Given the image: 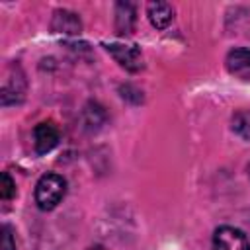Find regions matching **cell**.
<instances>
[{"instance_id":"12","label":"cell","mask_w":250,"mask_h":250,"mask_svg":"<svg viewBox=\"0 0 250 250\" xmlns=\"http://www.w3.org/2000/svg\"><path fill=\"white\" fill-rule=\"evenodd\" d=\"M90 250H104V248H102V246H92Z\"/></svg>"},{"instance_id":"5","label":"cell","mask_w":250,"mask_h":250,"mask_svg":"<svg viewBox=\"0 0 250 250\" xmlns=\"http://www.w3.org/2000/svg\"><path fill=\"white\" fill-rule=\"evenodd\" d=\"M227 70L242 80H250V49H244V47H238V49H232L229 51L227 59Z\"/></svg>"},{"instance_id":"3","label":"cell","mask_w":250,"mask_h":250,"mask_svg":"<svg viewBox=\"0 0 250 250\" xmlns=\"http://www.w3.org/2000/svg\"><path fill=\"white\" fill-rule=\"evenodd\" d=\"M59 139H61V133H59L57 125L51 123V121L37 123L35 129H33V146H35L37 154L51 152L59 145Z\"/></svg>"},{"instance_id":"1","label":"cell","mask_w":250,"mask_h":250,"mask_svg":"<svg viewBox=\"0 0 250 250\" xmlns=\"http://www.w3.org/2000/svg\"><path fill=\"white\" fill-rule=\"evenodd\" d=\"M66 193V180L59 174H45L35 186V203L41 211L55 209Z\"/></svg>"},{"instance_id":"8","label":"cell","mask_w":250,"mask_h":250,"mask_svg":"<svg viewBox=\"0 0 250 250\" xmlns=\"http://www.w3.org/2000/svg\"><path fill=\"white\" fill-rule=\"evenodd\" d=\"M135 25V6L131 2H119L115 4V27L117 33H131Z\"/></svg>"},{"instance_id":"10","label":"cell","mask_w":250,"mask_h":250,"mask_svg":"<svg viewBox=\"0 0 250 250\" xmlns=\"http://www.w3.org/2000/svg\"><path fill=\"white\" fill-rule=\"evenodd\" d=\"M16 195V184L14 180L10 178L8 172H2L0 174V197L2 199H12Z\"/></svg>"},{"instance_id":"9","label":"cell","mask_w":250,"mask_h":250,"mask_svg":"<svg viewBox=\"0 0 250 250\" xmlns=\"http://www.w3.org/2000/svg\"><path fill=\"white\" fill-rule=\"evenodd\" d=\"M232 131L238 137L250 141V109L234 113V117H232Z\"/></svg>"},{"instance_id":"2","label":"cell","mask_w":250,"mask_h":250,"mask_svg":"<svg viewBox=\"0 0 250 250\" xmlns=\"http://www.w3.org/2000/svg\"><path fill=\"white\" fill-rule=\"evenodd\" d=\"M213 250H250V242L240 229L225 225L213 234Z\"/></svg>"},{"instance_id":"13","label":"cell","mask_w":250,"mask_h":250,"mask_svg":"<svg viewBox=\"0 0 250 250\" xmlns=\"http://www.w3.org/2000/svg\"><path fill=\"white\" fill-rule=\"evenodd\" d=\"M248 176H250V164H248Z\"/></svg>"},{"instance_id":"4","label":"cell","mask_w":250,"mask_h":250,"mask_svg":"<svg viewBox=\"0 0 250 250\" xmlns=\"http://www.w3.org/2000/svg\"><path fill=\"white\" fill-rule=\"evenodd\" d=\"M107 53L127 70H139L143 66V57L137 45H119V43H109L105 45Z\"/></svg>"},{"instance_id":"7","label":"cell","mask_w":250,"mask_h":250,"mask_svg":"<svg viewBox=\"0 0 250 250\" xmlns=\"http://www.w3.org/2000/svg\"><path fill=\"white\" fill-rule=\"evenodd\" d=\"M53 31L57 33H78L82 23H80V18L74 14V12H68V10H57L55 16H53V23H51Z\"/></svg>"},{"instance_id":"11","label":"cell","mask_w":250,"mask_h":250,"mask_svg":"<svg viewBox=\"0 0 250 250\" xmlns=\"http://www.w3.org/2000/svg\"><path fill=\"white\" fill-rule=\"evenodd\" d=\"M0 250H16V242L12 236L10 227H2V236H0Z\"/></svg>"},{"instance_id":"6","label":"cell","mask_w":250,"mask_h":250,"mask_svg":"<svg viewBox=\"0 0 250 250\" xmlns=\"http://www.w3.org/2000/svg\"><path fill=\"white\" fill-rule=\"evenodd\" d=\"M146 16H148V21L152 23V27L164 29L174 20V8L168 2H150L146 6Z\"/></svg>"}]
</instances>
